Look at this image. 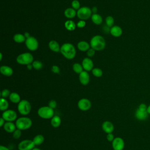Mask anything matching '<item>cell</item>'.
I'll list each match as a JSON object with an SVG mask.
<instances>
[{"instance_id":"cell-15","label":"cell","mask_w":150,"mask_h":150,"mask_svg":"<svg viewBox=\"0 0 150 150\" xmlns=\"http://www.w3.org/2000/svg\"><path fill=\"white\" fill-rule=\"evenodd\" d=\"M93 62L88 57L84 58L82 61V66L86 71H90L93 69Z\"/></svg>"},{"instance_id":"cell-49","label":"cell","mask_w":150,"mask_h":150,"mask_svg":"<svg viewBox=\"0 0 150 150\" xmlns=\"http://www.w3.org/2000/svg\"><path fill=\"white\" fill-rule=\"evenodd\" d=\"M32 150H41V149L39 148H34Z\"/></svg>"},{"instance_id":"cell-25","label":"cell","mask_w":150,"mask_h":150,"mask_svg":"<svg viewBox=\"0 0 150 150\" xmlns=\"http://www.w3.org/2000/svg\"><path fill=\"white\" fill-rule=\"evenodd\" d=\"M91 21L96 25H100L103 22V18L99 14L93 13L91 15Z\"/></svg>"},{"instance_id":"cell-47","label":"cell","mask_w":150,"mask_h":150,"mask_svg":"<svg viewBox=\"0 0 150 150\" xmlns=\"http://www.w3.org/2000/svg\"><path fill=\"white\" fill-rule=\"evenodd\" d=\"M32 67H33V66H32V64H29L27 65V67H28V69H29V70L32 69Z\"/></svg>"},{"instance_id":"cell-46","label":"cell","mask_w":150,"mask_h":150,"mask_svg":"<svg viewBox=\"0 0 150 150\" xmlns=\"http://www.w3.org/2000/svg\"><path fill=\"white\" fill-rule=\"evenodd\" d=\"M24 36H25V38H26V39L30 37V36H29V33L28 32H25V34H24Z\"/></svg>"},{"instance_id":"cell-5","label":"cell","mask_w":150,"mask_h":150,"mask_svg":"<svg viewBox=\"0 0 150 150\" xmlns=\"http://www.w3.org/2000/svg\"><path fill=\"white\" fill-rule=\"evenodd\" d=\"M18 110L21 115H26L31 111V104L28 100H22L18 104Z\"/></svg>"},{"instance_id":"cell-19","label":"cell","mask_w":150,"mask_h":150,"mask_svg":"<svg viewBox=\"0 0 150 150\" xmlns=\"http://www.w3.org/2000/svg\"><path fill=\"white\" fill-rule=\"evenodd\" d=\"M0 71L1 74L6 76H11L13 74L12 69L8 66H2L0 67Z\"/></svg>"},{"instance_id":"cell-2","label":"cell","mask_w":150,"mask_h":150,"mask_svg":"<svg viewBox=\"0 0 150 150\" xmlns=\"http://www.w3.org/2000/svg\"><path fill=\"white\" fill-rule=\"evenodd\" d=\"M90 46L95 50H102L105 48V42L103 37L96 35L90 40Z\"/></svg>"},{"instance_id":"cell-13","label":"cell","mask_w":150,"mask_h":150,"mask_svg":"<svg viewBox=\"0 0 150 150\" xmlns=\"http://www.w3.org/2000/svg\"><path fill=\"white\" fill-rule=\"evenodd\" d=\"M148 115L149 114L146 110H142L139 108H137L135 112V118L139 121L145 120L148 118Z\"/></svg>"},{"instance_id":"cell-21","label":"cell","mask_w":150,"mask_h":150,"mask_svg":"<svg viewBox=\"0 0 150 150\" xmlns=\"http://www.w3.org/2000/svg\"><path fill=\"white\" fill-rule=\"evenodd\" d=\"M49 47L51 50L54 52H58L60 51V47L59 43L55 40H51L49 43Z\"/></svg>"},{"instance_id":"cell-37","label":"cell","mask_w":150,"mask_h":150,"mask_svg":"<svg viewBox=\"0 0 150 150\" xmlns=\"http://www.w3.org/2000/svg\"><path fill=\"white\" fill-rule=\"evenodd\" d=\"M48 106L50 107V108L54 109L57 106V102L54 100H50L49 102V104H48Z\"/></svg>"},{"instance_id":"cell-4","label":"cell","mask_w":150,"mask_h":150,"mask_svg":"<svg viewBox=\"0 0 150 150\" xmlns=\"http://www.w3.org/2000/svg\"><path fill=\"white\" fill-rule=\"evenodd\" d=\"M54 109L49 106H43L38 110V115L43 119H51L54 116Z\"/></svg>"},{"instance_id":"cell-45","label":"cell","mask_w":150,"mask_h":150,"mask_svg":"<svg viewBox=\"0 0 150 150\" xmlns=\"http://www.w3.org/2000/svg\"><path fill=\"white\" fill-rule=\"evenodd\" d=\"M91 11H92V12H93L94 13H96V12H97V7H96V6L93 7V8L91 9Z\"/></svg>"},{"instance_id":"cell-48","label":"cell","mask_w":150,"mask_h":150,"mask_svg":"<svg viewBox=\"0 0 150 150\" xmlns=\"http://www.w3.org/2000/svg\"><path fill=\"white\" fill-rule=\"evenodd\" d=\"M147 112L149 114H150V104L148 106V108H147Z\"/></svg>"},{"instance_id":"cell-36","label":"cell","mask_w":150,"mask_h":150,"mask_svg":"<svg viewBox=\"0 0 150 150\" xmlns=\"http://www.w3.org/2000/svg\"><path fill=\"white\" fill-rule=\"evenodd\" d=\"M71 6H72L73 8L75 10H76V9L79 10L80 8V2L77 0H73L71 2Z\"/></svg>"},{"instance_id":"cell-26","label":"cell","mask_w":150,"mask_h":150,"mask_svg":"<svg viewBox=\"0 0 150 150\" xmlns=\"http://www.w3.org/2000/svg\"><path fill=\"white\" fill-rule=\"evenodd\" d=\"M9 107V103L8 101L5 98L1 97L0 99V110L1 111H6L8 110Z\"/></svg>"},{"instance_id":"cell-40","label":"cell","mask_w":150,"mask_h":150,"mask_svg":"<svg viewBox=\"0 0 150 150\" xmlns=\"http://www.w3.org/2000/svg\"><path fill=\"white\" fill-rule=\"evenodd\" d=\"M85 25H86V22H85L84 21H83V20L80 21L77 23V26L78 28H82L84 27Z\"/></svg>"},{"instance_id":"cell-3","label":"cell","mask_w":150,"mask_h":150,"mask_svg":"<svg viewBox=\"0 0 150 150\" xmlns=\"http://www.w3.org/2000/svg\"><path fill=\"white\" fill-rule=\"evenodd\" d=\"M16 128L21 130H26L30 128L32 125V120L26 117H20L15 122Z\"/></svg>"},{"instance_id":"cell-20","label":"cell","mask_w":150,"mask_h":150,"mask_svg":"<svg viewBox=\"0 0 150 150\" xmlns=\"http://www.w3.org/2000/svg\"><path fill=\"white\" fill-rule=\"evenodd\" d=\"M62 120L59 116L58 115H54L50 121V124L54 128H58L61 125Z\"/></svg>"},{"instance_id":"cell-16","label":"cell","mask_w":150,"mask_h":150,"mask_svg":"<svg viewBox=\"0 0 150 150\" xmlns=\"http://www.w3.org/2000/svg\"><path fill=\"white\" fill-rule=\"evenodd\" d=\"M79 80L81 84L87 85L90 81V76L87 71H83L79 74Z\"/></svg>"},{"instance_id":"cell-8","label":"cell","mask_w":150,"mask_h":150,"mask_svg":"<svg viewBox=\"0 0 150 150\" xmlns=\"http://www.w3.org/2000/svg\"><path fill=\"white\" fill-rule=\"evenodd\" d=\"M35 146L33 140L25 139L19 143L18 148L19 150H32Z\"/></svg>"},{"instance_id":"cell-31","label":"cell","mask_w":150,"mask_h":150,"mask_svg":"<svg viewBox=\"0 0 150 150\" xmlns=\"http://www.w3.org/2000/svg\"><path fill=\"white\" fill-rule=\"evenodd\" d=\"M114 23V19L111 16H108L105 18V23L106 25H107L108 27L111 28L113 26Z\"/></svg>"},{"instance_id":"cell-9","label":"cell","mask_w":150,"mask_h":150,"mask_svg":"<svg viewBox=\"0 0 150 150\" xmlns=\"http://www.w3.org/2000/svg\"><path fill=\"white\" fill-rule=\"evenodd\" d=\"M2 117L6 122H13L17 118V114L14 110H7L2 112Z\"/></svg>"},{"instance_id":"cell-39","label":"cell","mask_w":150,"mask_h":150,"mask_svg":"<svg viewBox=\"0 0 150 150\" xmlns=\"http://www.w3.org/2000/svg\"><path fill=\"white\" fill-rule=\"evenodd\" d=\"M52 71L54 73H57V74H59L60 73V69L57 66L54 65L52 66Z\"/></svg>"},{"instance_id":"cell-14","label":"cell","mask_w":150,"mask_h":150,"mask_svg":"<svg viewBox=\"0 0 150 150\" xmlns=\"http://www.w3.org/2000/svg\"><path fill=\"white\" fill-rule=\"evenodd\" d=\"M101 128L107 134L112 133L114 129L113 124L109 121H105L103 122L101 125Z\"/></svg>"},{"instance_id":"cell-42","label":"cell","mask_w":150,"mask_h":150,"mask_svg":"<svg viewBox=\"0 0 150 150\" xmlns=\"http://www.w3.org/2000/svg\"><path fill=\"white\" fill-rule=\"evenodd\" d=\"M103 31L105 32V33H110V29H110V27H108L107 25H105L104 27H103Z\"/></svg>"},{"instance_id":"cell-28","label":"cell","mask_w":150,"mask_h":150,"mask_svg":"<svg viewBox=\"0 0 150 150\" xmlns=\"http://www.w3.org/2000/svg\"><path fill=\"white\" fill-rule=\"evenodd\" d=\"M26 38L25 36L22 35V34H21V33H17V34H15L13 36V40L16 43H22L25 41H26Z\"/></svg>"},{"instance_id":"cell-22","label":"cell","mask_w":150,"mask_h":150,"mask_svg":"<svg viewBox=\"0 0 150 150\" xmlns=\"http://www.w3.org/2000/svg\"><path fill=\"white\" fill-rule=\"evenodd\" d=\"M64 16L66 18H69V19H71V18H73L76 16L77 13H76V10L74 9L69 8H67L64 11Z\"/></svg>"},{"instance_id":"cell-44","label":"cell","mask_w":150,"mask_h":150,"mask_svg":"<svg viewBox=\"0 0 150 150\" xmlns=\"http://www.w3.org/2000/svg\"><path fill=\"white\" fill-rule=\"evenodd\" d=\"M0 150H9V149L5 146H4V145H1L0 146Z\"/></svg>"},{"instance_id":"cell-7","label":"cell","mask_w":150,"mask_h":150,"mask_svg":"<svg viewBox=\"0 0 150 150\" xmlns=\"http://www.w3.org/2000/svg\"><path fill=\"white\" fill-rule=\"evenodd\" d=\"M91 9L87 6H83L77 11V15L79 18L84 21L88 19L90 16H91Z\"/></svg>"},{"instance_id":"cell-27","label":"cell","mask_w":150,"mask_h":150,"mask_svg":"<svg viewBox=\"0 0 150 150\" xmlns=\"http://www.w3.org/2000/svg\"><path fill=\"white\" fill-rule=\"evenodd\" d=\"M44 140H45V138L43 135L41 134L36 135L33 139V141L35 145H41L44 142Z\"/></svg>"},{"instance_id":"cell-12","label":"cell","mask_w":150,"mask_h":150,"mask_svg":"<svg viewBox=\"0 0 150 150\" xmlns=\"http://www.w3.org/2000/svg\"><path fill=\"white\" fill-rule=\"evenodd\" d=\"M124 146V141L121 137L115 138L112 142V147L114 150H123Z\"/></svg>"},{"instance_id":"cell-10","label":"cell","mask_w":150,"mask_h":150,"mask_svg":"<svg viewBox=\"0 0 150 150\" xmlns=\"http://www.w3.org/2000/svg\"><path fill=\"white\" fill-rule=\"evenodd\" d=\"M25 45L27 48L31 51L37 50L39 46V43L37 39L33 36H30L26 39Z\"/></svg>"},{"instance_id":"cell-17","label":"cell","mask_w":150,"mask_h":150,"mask_svg":"<svg viewBox=\"0 0 150 150\" xmlns=\"http://www.w3.org/2000/svg\"><path fill=\"white\" fill-rule=\"evenodd\" d=\"M3 128L8 133H13L16 129V125L13 122H6Z\"/></svg>"},{"instance_id":"cell-23","label":"cell","mask_w":150,"mask_h":150,"mask_svg":"<svg viewBox=\"0 0 150 150\" xmlns=\"http://www.w3.org/2000/svg\"><path fill=\"white\" fill-rule=\"evenodd\" d=\"M77 47L82 52H85L87 51L90 49V45L87 42L80 41L77 44Z\"/></svg>"},{"instance_id":"cell-1","label":"cell","mask_w":150,"mask_h":150,"mask_svg":"<svg viewBox=\"0 0 150 150\" xmlns=\"http://www.w3.org/2000/svg\"><path fill=\"white\" fill-rule=\"evenodd\" d=\"M61 53L67 59H72L76 56V49L74 46L70 43H66L62 45L60 47Z\"/></svg>"},{"instance_id":"cell-35","label":"cell","mask_w":150,"mask_h":150,"mask_svg":"<svg viewBox=\"0 0 150 150\" xmlns=\"http://www.w3.org/2000/svg\"><path fill=\"white\" fill-rule=\"evenodd\" d=\"M10 94H11V92L8 89H4L1 91V97L5 98L8 97H9Z\"/></svg>"},{"instance_id":"cell-29","label":"cell","mask_w":150,"mask_h":150,"mask_svg":"<svg viewBox=\"0 0 150 150\" xmlns=\"http://www.w3.org/2000/svg\"><path fill=\"white\" fill-rule=\"evenodd\" d=\"M76 24L75 23L72 21H67L64 23L65 28L69 30H73L76 28Z\"/></svg>"},{"instance_id":"cell-41","label":"cell","mask_w":150,"mask_h":150,"mask_svg":"<svg viewBox=\"0 0 150 150\" xmlns=\"http://www.w3.org/2000/svg\"><path fill=\"white\" fill-rule=\"evenodd\" d=\"M114 136L113 135L112 133H110V134H107V139L110 141V142H112V141L114 139Z\"/></svg>"},{"instance_id":"cell-6","label":"cell","mask_w":150,"mask_h":150,"mask_svg":"<svg viewBox=\"0 0 150 150\" xmlns=\"http://www.w3.org/2000/svg\"><path fill=\"white\" fill-rule=\"evenodd\" d=\"M33 60V56L30 53H23L19 54L16 58V62L20 64L28 65L31 64Z\"/></svg>"},{"instance_id":"cell-32","label":"cell","mask_w":150,"mask_h":150,"mask_svg":"<svg viewBox=\"0 0 150 150\" xmlns=\"http://www.w3.org/2000/svg\"><path fill=\"white\" fill-rule=\"evenodd\" d=\"M32 66H33V67L35 70H40L43 67V63L40 61L35 60V61L33 62Z\"/></svg>"},{"instance_id":"cell-30","label":"cell","mask_w":150,"mask_h":150,"mask_svg":"<svg viewBox=\"0 0 150 150\" xmlns=\"http://www.w3.org/2000/svg\"><path fill=\"white\" fill-rule=\"evenodd\" d=\"M73 69L74 71L76 72V73L80 74L83 71V67L81 64H80L78 63H76L73 65Z\"/></svg>"},{"instance_id":"cell-34","label":"cell","mask_w":150,"mask_h":150,"mask_svg":"<svg viewBox=\"0 0 150 150\" xmlns=\"http://www.w3.org/2000/svg\"><path fill=\"white\" fill-rule=\"evenodd\" d=\"M22 130L19 129L18 128H16V129L12 133L13 134V137L15 139H19L21 135H22Z\"/></svg>"},{"instance_id":"cell-50","label":"cell","mask_w":150,"mask_h":150,"mask_svg":"<svg viewBox=\"0 0 150 150\" xmlns=\"http://www.w3.org/2000/svg\"><path fill=\"white\" fill-rule=\"evenodd\" d=\"M0 54H1V59H0V60H1L2 59V53H0Z\"/></svg>"},{"instance_id":"cell-24","label":"cell","mask_w":150,"mask_h":150,"mask_svg":"<svg viewBox=\"0 0 150 150\" xmlns=\"http://www.w3.org/2000/svg\"><path fill=\"white\" fill-rule=\"evenodd\" d=\"M9 98L10 101L13 103H19L21 101L20 96L19 95V94L15 92L11 93Z\"/></svg>"},{"instance_id":"cell-11","label":"cell","mask_w":150,"mask_h":150,"mask_svg":"<svg viewBox=\"0 0 150 150\" xmlns=\"http://www.w3.org/2000/svg\"><path fill=\"white\" fill-rule=\"evenodd\" d=\"M77 107L81 111H87L91 107V101L87 98H81L77 103Z\"/></svg>"},{"instance_id":"cell-43","label":"cell","mask_w":150,"mask_h":150,"mask_svg":"<svg viewBox=\"0 0 150 150\" xmlns=\"http://www.w3.org/2000/svg\"><path fill=\"white\" fill-rule=\"evenodd\" d=\"M5 122H5V120L2 117H1V118H0V127H3V126L4 125V124H5Z\"/></svg>"},{"instance_id":"cell-18","label":"cell","mask_w":150,"mask_h":150,"mask_svg":"<svg viewBox=\"0 0 150 150\" xmlns=\"http://www.w3.org/2000/svg\"><path fill=\"white\" fill-rule=\"evenodd\" d=\"M110 29V33L114 37H120L122 33V30L119 26H113Z\"/></svg>"},{"instance_id":"cell-33","label":"cell","mask_w":150,"mask_h":150,"mask_svg":"<svg viewBox=\"0 0 150 150\" xmlns=\"http://www.w3.org/2000/svg\"><path fill=\"white\" fill-rule=\"evenodd\" d=\"M92 74L97 77H100L103 75V71L99 68H94L92 70Z\"/></svg>"},{"instance_id":"cell-38","label":"cell","mask_w":150,"mask_h":150,"mask_svg":"<svg viewBox=\"0 0 150 150\" xmlns=\"http://www.w3.org/2000/svg\"><path fill=\"white\" fill-rule=\"evenodd\" d=\"M87 56L88 57H93L94 54H95V50L93 49V48H90L88 50H87Z\"/></svg>"}]
</instances>
